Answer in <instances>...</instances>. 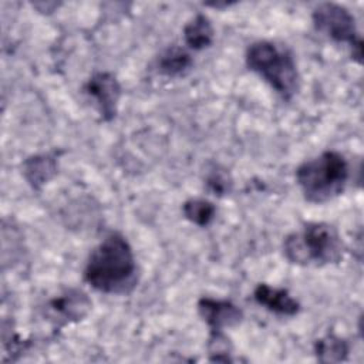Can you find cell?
I'll use <instances>...</instances> for the list:
<instances>
[{
	"instance_id": "6da1fadb",
	"label": "cell",
	"mask_w": 364,
	"mask_h": 364,
	"mask_svg": "<svg viewBox=\"0 0 364 364\" xmlns=\"http://www.w3.org/2000/svg\"><path fill=\"white\" fill-rule=\"evenodd\" d=\"M84 279L98 291H129L136 283V264L128 242L118 233L107 236L90 255Z\"/></svg>"
},
{
	"instance_id": "7a4b0ae2",
	"label": "cell",
	"mask_w": 364,
	"mask_h": 364,
	"mask_svg": "<svg viewBox=\"0 0 364 364\" xmlns=\"http://www.w3.org/2000/svg\"><path fill=\"white\" fill-rule=\"evenodd\" d=\"M296 179L309 202L323 203L344 191L348 166L341 154L326 151L303 162L296 171Z\"/></svg>"
},
{
	"instance_id": "3957f363",
	"label": "cell",
	"mask_w": 364,
	"mask_h": 364,
	"mask_svg": "<svg viewBox=\"0 0 364 364\" xmlns=\"http://www.w3.org/2000/svg\"><path fill=\"white\" fill-rule=\"evenodd\" d=\"M343 243L337 229L328 223H307L301 232L284 240V255L296 264H328L341 259Z\"/></svg>"
},
{
	"instance_id": "277c9868",
	"label": "cell",
	"mask_w": 364,
	"mask_h": 364,
	"mask_svg": "<svg viewBox=\"0 0 364 364\" xmlns=\"http://www.w3.org/2000/svg\"><path fill=\"white\" fill-rule=\"evenodd\" d=\"M246 64L286 100L299 90V73L293 55L274 43H253L247 48Z\"/></svg>"
},
{
	"instance_id": "5b68a950",
	"label": "cell",
	"mask_w": 364,
	"mask_h": 364,
	"mask_svg": "<svg viewBox=\"0 0 364 364\" xmlns=\"http://www.w3.org/2000/svg\"><path fill=\"white\" fill-rule=\"evenodd\" d=\"M316 28L337 43H347L353 50V57L361 63L363 43L357 33L353 14L336 3H323L313 11Z\"/></svg>"
},
{
	"instance_id": "8992f818",
	"label": "cell",
	"mask_w": 364,
	"mask_h": 364,
	"mask_svg": "<svg viewBox=\"0 0 364 364\" xmlns=\"http://www.w3.org/2000/svg\"><path fill=\"white\" fill-rule=\"evenodd\" d=\"M85 92L94 100L101 117L109 121L117 114L121 87L109 73H95L85 84Z\"/></svg>"
},
{
	"instance_id": "52a82bcc",
	"label": "cell",
	"mask_w": 364,
	"mask_h": 364,
	"mask_svg": "<svg viewBox=\"0 0 364 364\" xmlns=\"http://www.w3.org/2000/svg\"><path fill=\"white\" fill-rule=\"evenodd\" d=\"M198 309L212 333H219L226 327L236 326L243 317L242 310L228 300L202 297L198 303Z\"/></svg>"
},
{
	"instance_id": "ba28073f",
	"label": "cell",
	"mask_w": 364,
	"mask_h": 364,
	"mask_svg": "<svg viewBox=\"0 0 364 364\" xmlns=\"http://www.w3.org/2000/svg\"><path fill=\"white\" fill-rule=\"evenodd\" d=\"M48 307L57 321L68 323L81 320L88 313L91 301L82 291L68 290L60 297L51 300Z\"/></svg>"
},
{
	"instance_id": "9c48e42d",
	"label": "cell",
	"mask_w": 364,
	"mask_h": 364,
	"mask_svg": "<svg viewBox=\"0 0 364 364\" xmlns=\"http://www.w3.org/2000/svg\"><path fill=\"white\" fill-rule=\"evenodd\" d=\"M253 296L260 306L273 313L282 316H294L299 311V303L284 289H277L262 283L255 289Z\"/></svg>"
},
{
	"instance_id": "30bf717a",
	"label": "cell",
	"mask_w": 364,
	"mask_h": 364,
	"mask_svg": "<svg viewBox=\"0 0 364 364\" xmlns=\"http://www.w3.org/2000/svg\"><path fill=\"white\" fill-rule=\"evenodd\" d=\"M185 43L193 50H202L210 46L213 38V28L209 18L203 14L195 16L183 28Z\"/></svg>"
},
{
	"instance_id": "8fae6325",
	"label": "cell",
	"mask_w": 364,
	"mask_h": 364,
	"mask_svg": "<svg viewBox=\"0 0 364 364\" xmlns=\"http://www.w3.org/2000/svg\"><path fill=\"white\" fill-rule=\"evenodd\" d=\"M55 171V161L50 155H37L24 162V175L34 188H40L43 183L51 179Z\"/></svg>"
},
{
	"instance_id": "7c38bea8",
	"label": "cell",
	"mask_w": 364,
	"mask_h": 364,
	"mask_svg": "<svg viewBox=\"0 0 364 364\" xmlns=\"http://www.w3.org/2000/svg\"><path fill=\"white\" fill-rule=\"evenodd\" d=\"M191 65H192V60L185 50L179 47H171L161 55L158 63V70L165 75L175 77L188 71Z\"/></svg>"
},
{
	"instance_id": "4fadbf2b",
	"label": "cell",
	"mask_w": 364,
	"mask_h": 364,
	"mask_svg": "<svg viewBox=\"0 0 364 364\" xmlns=\"http://www.w3.org/2000/svg\"><path fill=\"white\" fill-rule=\"evenodd\" d=\"M316 354L323 363H338L346 360L348 354V344L334 334H327L326 337L317 340Z\"/></svg>"
},
{
	"instance_id": "5bb4252c",
	"label": "cell",
	"mask_w": 364,
	"mask_h": 364,
	"mask_svg": "<svg viewBox=\"0 0 364 364\" xmlns=\"http://www.w3.org/2000/svg\"><path fill=\"white\" fill-rule=\"evenodd\" d=\"M183 215L188 220L198 226L209 225L215 218V206L205 199H189L183 203Z\"/></svg>"
},
{
	"instance_id": "9a60e30c",
	"label": "cell",
	"mask_w": 364,
	"mask_h": 364,
	"mask_svg": "<svg viewBox=\"0 0 364 364\" xmlns=\"http://www.w3.org/2000/svg\"><path fill=\"white\" fill-rule=\"evenodd\" d=\"M206 185L208 188L215 193V195H225L230 191L232 181L229 178V173L225 172V169L215 168L210 171V173L206 178Z\"/></svg>"
}]
</instances>
